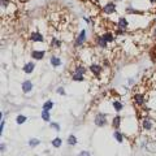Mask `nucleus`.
Segmentation results:
<instances>
[{
    "label": "nucleus",
    "instance_id": "nucleus-1",
    "mask_svg": "<svg viewBox=\"0 0 156 156\" xmlns=\"http://www.w3.org/2000/svg\"><path fill=\"white\" fill-rule=\"evenodd\" d=\"M140 128H142L144 131H147V133H152L155 130V122H154V119L150 116H144L142 117V120H140Z\"/></svg>",
    "mask_w": 156,
    "mask_h": 156
},
{
    "label": "nucleus",
    "instance_id": "nucleus-2",
    "mask_svg": "<svg viewBox=\"0 0 156 156\" xmlns=\"http://www.w3.org/2000/svg\"><path fill=\"white\" fill-rule=\"evenodd\" d=\"M87 39H89V37H87L86 29H82V30L78 33V35L76 37V41H74V44H73V47H74V48H81L82 46L86 44Z\"/></svg>",
    "mask_w": 156,
    "mask_h": 156
},
{
    "label": "nucleus",
    "instance_id": "nucleus-3",
    "mask_svg": "<svg viewBox=\"0 0 156 156\" xmlns=\"http://www.w3.org/2000/svg\"><path fill=\"white\" fill-rule=\"evenodd\" d=\"M94 124L96 128H105L108 125V116L103 112H98L94 117Z\"/></svg>",
    "mask_w": 156,
    "mask_h": 156
},
{
    "label": "nucleus",
    "instance_id": "nucleus-4",
    "mask_svg": "<svg viewBox=\"0 0 156 156\" xmlns=\"http://www.w3.org/2000/svg\"><path fill=\"white\" fill-rule=\"evenodd\" d=\"M131 99H133L134 105H136L138 108H142V107H144V104L147 103V99H146V95L143 92H135Z\"/></svg>",
    "mask_w": 156,
    "mask_h": 156
},
{
    "label": "nucleus",
    "instance_id": "nucleus-5",
    "mask_svg": "<svg viewBox=\"0 0 156 156\" xmlns=\"http://www.w3.org/2000/svg\"><path fill=\"white\" fill-rule=\"evenodd\" d=\"M103 70H104V66L101 64H99V62H92V64L89 65V72L96 78H99L101 76Z\"/></svg>",
    "mask_w": 156,
    "mask_h": 156
},
{
    "label": "nucleus",
    "instance_id": "nucleus-6",
    "mask_svg": "<svg viewBox=\"0 0 156 156\" xmlns=\"http://www.w3.org/2000/svg\"><path fill=\"white\" fill-rule=\"evenodd\" d=\"M101 12L107 16H111V14H115L117 12V5H116V2H108L105 3L103 8H101Z\"/></svg>",
    "mask_w": 156,
    "mask_h": 156
},
{
    "label": "nucleus",
    "instance_id": "nucleus-7",
    "mask_svg": "<svg viewBox=\"0 0 156 156\" xmlns=\"http://www.w3.org/2000/svg\"><path fill=\"white\" fill-rule=\"evenodd\" d=\"M29 41L34 42V43H44L46 38H44V35H43L42 33L33 31V33H30V35H29Z\"/></svg>",
    "mask_w": 156,
    "mask_h": 156
},
{
    "label": "nucleus",
    "instance_id": "nucleus-8",
    "mask_svg": "<svg viewBox=\"0 0 156 156\" xmlns=\"http://www.w3.org/2000/svg\"><path fill=\"white\" fill-rule=\"evenodd\" d=\"M30 57L33 61H42L46 57V51L44 50H33L30 53Z\"/></svg>",
    "mask_w": 156,
    "mask_h": 156
},
{
    "label": "nucleus",
    "instance_id": "nucleus-9",
    "mask_svg": "<svg viewBox=\"0 0 156 156\" xmlns=\"http://www.w3.org/2000/svg\"><path fill=\"white\" fill-rule=\"evenodd\" d=\"M33 89H34V83H33L31 80H25L21 83V90H22L23 94H30L33 91Z\"/></svg>",
    "mask_w": 156,
    "mask_h": 156
},
{
    "label": "nucleus",
    "instance_id": "nucleus-10",
    "mask_svg": "<svg viewBox=\"0 0 156 156\" xmlns=\"http://www.w3.org/2000/svg\"><path fill=\"white\" fill-rule=\"evenodd\" d=\"M129 20L126 18L125 16H120L119 18H117V26L116 27H119V29H122V30H128L129 29Z\"/></svg>",
    "mask_w": 156,
    "mask_h": 156
},
{
    "label": "nucleus",
    "instance_id": "nucleus-11",
    "mask_svg": "<svg viewBox=\"0 0 156 156\" xmlns=\"http://www.w3.org/2000/svg\"><path fill=\"white\" fill-rule=\"evenodd\" d=\"M121 124H122V116H121L120 113H117V115L113 117V119H112L111 126L113 128V130H120Z\"/></svg>",
    "mask_w": 156,
    "mask_h": 156
},
{
    "label": "nucleus",
    "instance_id": "nucleus-12",
    "mask_svg": "<svg viewBox=\"0 0 156 156\" xmlns=\"http://www.w3.org/2000/svg\"><path fill=\"white\" fill-rule=\"evenodd\" d=\"M50 65L52 68H55V69H57V68H60L62 65V60L60 56H56V55H51L50 56Z\"/></svg>",
    "mask_w": 156,
    "mask_h": 156
},
{
    "label": "nucleus",
    "instance_id": "nucleus-13",
    "mask_svg": "<svg viewBox=\"0 0 156 156\" xmlns=\"http://www.w3.org/2000/svg\"><path fill=\"white\" fill-rule=\"evenodd\" d=\"M35 62L34 61H27L26 64H23L22 66V72L25 73V74H31V73H34V70H35Z\"/></svg>",
    "mask_w": 156,
    "mask_h": 156
},
{
    "label": "nucleus",
    "instance_id": "nucleus-14",
    "mask_svg": "<svg viewBox=\"0 0 156 156\" xmlns=\"http://www.w3.org/2000/svg\"><path fill=\"white\" fill-rule=\"evenodd\" d=\"M103 35V38H104V41L108 43V44H111V43H115L116 42V39H117V37H116V34L113 33V31H105V33H103L101 34Z\"/></svg>",
    "mask_w": 156,
    "mask_h": 156
},
{
    "label": "nucleus",
    "instance_id": "nucleus-15",
    "mask_svg": "<svg viewBox=\"0 0 156 156\" xmlns=\"http://www.w3.org/2000/svg\"><path fill=\"white\" fill-rule=\"evenodd\" d=\"M112 135H113V139L116 140L117 143L122 144L125 142V135L121 130H113V133H112Z\"/></svg>",
    "mask_w": 156,
    "mask_h": 156
},
{
    "label": "nucleus",
    "instance_id": "nucleus-16",
    "mask_svg": "<svg viewBox=\"0 0 156 156\" xmlns=\"http://www.w3.org/2000/svg\"><path fill=\"white\" fill-rule=\"evenodd\" d=\"M95 43H96V47L101 48V50H107V48H108V43L104 41L103 35H96L95 37Z\"/></svg>",
    "mask_w": 156,
    "mask_h": 156
},
{
    "label": "nucleus",
    "instance_id": "nucleus-17",
    "mask_svg": "<svg viewBox=\"0 0 156 156\" xmlns=\"http://www.w3.org/2000/svg\"><path fill=\"white\" fill-rule=\"evenodd\" d=\"M62 46V42L61 39H58L57 37H52L51 38V42H50V47L52 48V50H60Z\"/></svg>",
    "mask_w": 156,
    "mask_h": 156
},
{
    "label": "nucleus",
    "instance_id": "nucleus-18",
    "mask_svg": "<svg viewBox=\"0 0 156 156\" xmlns=\"http://www.w3.org/2000/svg\"><path fill=\"white\" fill-rule=\"evenodd\" d=\"M125 12L128 14H130V16H139V14H143V12L140 11V9H135L131 4H129V5L125 8Z\"/></svg>",
    "mask_w": 156,
    "mask_h": 156
},
{
    "label": "nucleus",
    "instance_id": "nucleus-19",
    "mask_svg": "<svg viewBox=\"0 0 156 156\" xmlns=\"http://www.w3.org/2000/svg\"><path fill=\"white\" fill-rule=\"evenodd\" d=\"M112 108H113V111L116 112V113H120V112L124 111V103L121 100H113L112 101Z\"/></svg>",
    "mask_w": 156,
    "mask_h": 156
},
{
    "label": "nucleus",
    "instance_id": "nucleus-20",
    "mask_svg": "<svg viewBox=\"0 0 156 156\" xmlns=\"http://www.w3.org/2000/svg\"><path fill=\"white\" fill-rule=\"evenodd\" d=\"M87 70H89V68H86L83 64H81V62L76 64L74 65V69H73V72H74V73H78V74H83V76H86Z\"/></svg>",
    "mask_w": 156,
    "mask_h": 156
},
{
    "label": "nucleus",
    "instance_id": "nucleus-21",
    "mask_svg": "<svg viewBox=\"0 0 156 156\" xmlns=\"http://www.w3.org/2000/svg\"><path fill=\"white\" fill-rule=\"evenodd\" d=\"M66 143H68V146H70V147H76L78 144V138L74 134H69L66 138Z\"/></svg>",
    "mask_w": 156,
    "mask_h": 156
},
{
    "label": "nucleus",
    "instance_id": "nucleus-22",
    "mask_svg": "<svg viewBox=\"0 0 156 156\" xmlns=\"http://www.w3.org/2000/svg\"><path fill=\"white\" fill-rule=\"evenodd\" d=\"M41 119L44 121V122H51V111L42 109V112H41Z\"/></svg>",
    "mask_w": 156,
    "mask_h": 156
},
{
    "label": "nucleus",
    "instance_id": "nucleus-23",
    "mask_svg": "<svg viewBox=\"0 0 156 156\" xmlns=\"http://www.w3.org/2000/svg\"><path fill=\"white\" fill-rule=\"evenodd\" d=\"M70 78H72L73 82H85L86 81V77L83 74H78V73H74V72L72 73Z\"/></svg>",
    "mask_w": 156,
    "mask_h": 156
},
{
    "label": "nucleus",
    "instance_id": "nucleus-24",
    "mask_svg": "<svg viewBox=\"0 0 156 156\" xmlns=\"http://www.w3.org/2000/svg\"><path fill=\"white\" fill-rule=\"evenodd\" d=\"M39 144H41V139L39 138H30L27 140V146L30 148H37Z\"/></svg>",
    "mask_w": 156,
    "mask_h": 156
},
{
    "label": "nucleus",
    "instance_id": "nucleus-25",
    "mask_svg": "<svg viewBox=\"0 0 156 156\" xmlns=\"http://www.w3.org/2000/svg\"><path fill=\"white\" fill-rule=\"evenodd\" d=\"M27 120H29L27 116H25V115H17L16 119H14V121H16L17 125H23V124H26Z\"/></svg>",
    "mask_w": 156,
    "mask_h": 156
},
{
    "label": "nucleus",
    "instance_id": "nucleus-26",
    "mask_svg": "<svg viewBox=\"0 0 156 156\" xmlns=\"http://www.w3.org/2000/svg\"><path fill=\"white\" fill-rule=\"evenodd\" d=\"M53 107H55V101L51 100V99H47L44 103L42 105V109H46V111H51Z\"/></svg>",
    "mask_w": 156,
    "mask_h": 156
},
{
    "label": "nucleus",
    "instance_id": "nucleus-27",
    "mask_svg": "<svg viewBox=\"0 0 156 156\" xmlns=\"http://www.w3.org/2000/svg\"><path fill=\"white\" fill-rule=\"evenodd\" d=\"M51 144L53 148H60L62 146V139L60 138V136H55L52 140H51Z\"/></svg>",
    "mask_w": 156,
    "mask_h": 156
},
{
    "label": "nucleus",
    "instance_id": "nucleus-28",
    "mask_svg": "<svg viewBox=\"0 0 156 156\" xmlns=\"http://www.w3.org/2000/svg\"><path fill=\"white\" fill-rule=\"evenodd\" d=\"M50 129H52L53 131L58 133V131H61V125L58 122H56V121H51L50 122Z\"/></svg>",
    "mask_w": 156,
    "mask_h": 156
},
{
    "label": "nucleus",
    "instance_id": "nucleus-29",
    "mask_svg": "<svg viewBox=\"0 0 156 156\" xmlns=\"http://www.w3.org/2000/svg\"><path fill=\"white\" fill-rule=\"evenodd\" d=\"M56 92H57V95H60V96L66 95V90H65V87H62V86H58L56 89Z\"/></svg>",
    "mask_w": 156,
    "mask_h": 156
},
{
    "label": "nucleus",
    "instance_id": "nucleus-30",
    "mask_svg": "<svg viewBox=\"0 0 156 156\" xmlns=\"http://www.w3.org/2000/svg\"><path fill=\"white\" fill-rule=\"evenodd\" d=\"M126 31H128V30H122V29L116 27L115 34H116V37H122V35H125V34H126Z\"/></svg>",
    "mask_w": 156,
    "mask_h": 156
},
{
    "label": "nucleus",
    "instance_id": "nucleus-31",
    "mask_svg": "<svg viewBox=\"0 0 156 156\" xmlns=\"http://www.w3.org/2000/svg\"><path fill=\"white\" fill-rule=\"evenodd\" d=\"M82 20H83V21L87 23V25H94V22H92V17H91V16H89V17H87V16H83V17H82Z\"/></svg>",
    "mask_w": 156,
    "mask_h": 156
},
{
    "label": "nucleus",
    "instance_id": "nucleus-32",
    "mask_svg": "<svg viewBox=\"0 0 156 156\" xmlns=\"http://www.w3.org/2000/svg\"><path fill=\"white\" fill-rule=\"evenodd\" d=\"M4 129H5V120H0V135L4 134Z\"/></svg>",
    "mask_w": 156,
    "mask_h": 156
},
{
    "label": "nucleus",
    "instance_id": "nucleus-33",
    "mask_svg": "<svg viewBox=\"0 0 156 156\" xmlns=\"http://www.w3.org/2000/svg\"><path fill=\"white\" fill-rule=\"evenodd\" d=\"M0 4H2V8H8L9 5H11V2L9 0H0Z\"/></svg>",
    "mask_w": 156,
    "mask_h": 156
},
{
    "label": "nucleus",
    "instance_id": "nucleus-34",
    "mask_svg": "<svg viewBox=\"0 0 156 156\" xmlns=\"http://www.w3.org/2000/svg\"><path fill=\"white\" fill-rule=\"evenodd\" d=\"M78 156H91V152L87 150H82L80 154H78Z\"/></svg>",
    "mask_w": 156,
    "mask_h": 156
},
{
    "label": "nucleus",
    "instance_id": "nucleus-35",
    "mask_svg": "<svg viewBox=\"0 0 156 156\" xmlns=\"http://www.w3.org/2000/svg\"><path fill=\"white\" fill-rule=\"evenodd\" d=\"M5 151H7V144L4 143V142H2V143H0V152L4 154Z\"/></svg>",
    "mask_w": 156,
    "mask_h": 156
},
{
    "label": "nucleus",
    "instance_id": "nucleus-36",
    "mask_svg": "<svg viewBox=\"0 0 156 156\" xmlns=\"http://www.w3.org/2000/svg\"><path fill=\"white\" fill-rule=\"evenodd\" d=\"M135 83V80H134V78L133 77H130V78H128V85L129 86H133Z\"/></svg>",
    "mask_w": 156,
    "mask_h": 156
},
{
    "label": "nucleus",
    "instance_id": "nucleus-37",
    "mask_svg": "<svg viewBox=\"0 0 156 156\" xmlns=\"http://www.w3.org/2000/svg\"><path fill=\"white\" fill-rule=\"evenodd\" d=\"M152 38L156 39V25L154 26V31H152Z\"/></svg>",
    "mask_w": 156,
    "mask_h": 156
},
{
    "label": "nucleus",
    "instance_id": "nucleus-38",
    "mask_svg": "<svg viewBox=\"0 0 156 156\" xmlns=\"http://www.w3.org/2000/svg\"><path fill=\"white\" fill-rule=\"evenodd\" d=\"M148 2H150L151 4H156V0H148Z\"/></svg>",
    "mask_w": 156,
    "mask_h": 156
},
{
    "label": "nucleus",
    "instance_id": "nucleus-39",
    "mask_svg": "<svg viewBox=\"0 0 156 156\" xmlns=\"http://www.w3.org/2000/svg\"><path fill=\"white\" fill-rule=\"evenodd\" d=\"M113 2H116V3H117V2H121V0H113Z\"/></svg>",
    "mask_w": 156,
    "mask_h": 156
},
{
    "label": "nucleus",
    "instance_id": "nucleus-40",
    "mask_svg": "<svg viewBox=\"0 0 156 156\" xmlns=\"http://www.w3.org/2000/svg\"><path fill=\"white\" fill-rule=\"evenodd\" d=\"M95 2H99V0H95Z\"/></svg>",
    "mask_w": 156,
    "mask_h": 156
}]
</instances>
